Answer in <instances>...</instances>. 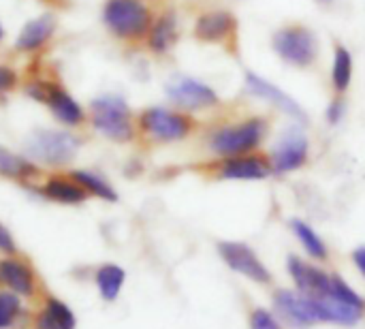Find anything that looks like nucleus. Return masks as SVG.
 <instances>
[{
    "label": "nucleus",
    "mask_w": 365,
    "mask_h": 329,
    "mask_svg": "<svg viewBox=\"0 0 365 329\" xmlns=\"http://www.w3.org/2000/svg\"><path fill=\"white\" fill-rule=\"evenodd\" d=\"M250 329H280V323L263 308H257L250 317Z\"/></svg>",
    "instance_id": "28"
},
{
    "label": "nucleus",
    "mask_w": 365,
    "mask_h": 329,
    "mask_svg": "<svg viewBox=\"0 0 365 329\" xmlns=\"http://www.w3.org/2000/svg\"><path fill=\"white\" fill-rule=\"evenodd\" d=\"M34 191L56 203L62 206H79L88 199V193L71 178V173H49Z\"/></svg>",
    "instance_id": "16"
},
{
    "label": "nucleus",
    "mask_w": 365,
    "mask_h": 329,
    "mask_svg": "<svg viewBox=\"0 0 365 329\" xmlns=\"http://www.w3.org/2000/svg\"><path fill=\"white\" fill-rule=\"evenodd\" d=\"M289 274L295 280L297 291L304 295L319 298L331 293V276L314 265H308L297 257H289Z\"/></svg>",
    "instance_id": "17"
},
{
    "label": "nucleus",
    "mask_w": 365,
    "mask_h": 329,
    "mask_svg": "<svg viewBox=\"0 0 365 329\" xmlns=\"http://www.w3.org/2000/svg\"><path fill=\"white\" fill-rule=\"evenodd\" d=\"M344 111H346V103H344V98H334L331 103H329V107H327V122L329 124H338L342 118H344Z\"/></svg>",
    "instance_id": "30"
},
{
    "label": "nucleus",
    "mask_w": 365,
    "mask_h": 329,
    "mask_svg": "<svg viewBox=\"0 0 365 329\" xmlns=\"http://www.w3.org/2000/svg\"><path fill=\"white\" fill-rule=\"evenodd\" d=\"M90 126L115 143H128L137 137V120L122 96L105 94L90 103L88 109Z\"/></svg>",
    "instance_id": "3"
},
{
    "label": "nucleus",
    "mask_w": 365,
    "mask_h": 329,
    "mask_svg": "<svg viewBox=\"0 0 365 329\" xmlns=\"http://www.w3.org/2000/svg\"><path fill=\"white\" fill-rule=\"evenodd\" d=\"M43 310L62 329H75V325H77L73 310L66 304H62L60 300H56V298H45V308Z\"/></svg>",
    "instance_id": "26"
},
{
    "label": "nucleus",
    "mask_w": 365,
    "mask_h": 329,
    "mask_svg": "<svg viewBox=\"0 0 365 329\" xmlns=\"http://www.w3.org/2000/svg\"><path fill=\"white\" fill-rule=\"evenodd\" d=\"M178 36H180L178 15L171 9H167L165 13L154 17L152 28L145 36V47L156 56H165L167 51L173 49V45L178 43Z\"/></svg>",
    "instance_id": "19"
},
{
    "label": "nucleus",
    "mask_w": 365,
    "mask_h": 329,
    "mask_svg": "<svg viewBox=\"0 0 365 329\" xmlns=\"http://www.w3.org/2000/svg\"><path fill=\"white\" fill-rule=\"evenodd\" d=\"M291 229H293V233L297 236V240L302 242V246L306 248V253L310 255V257H314V259H327V246H325V242L319 238V233L308 225V223H304V221H291Z\"/></svg>",
    "instance_id": "24"
},
{
    "label": "nucleus",
    "mask_w": 365,
    "mask_h": 329,
    "mask_svg": "<svg viewBox=\"0 0 365 329\" xmlns=\"http://www.w3.org/2000/svg\"><path fill=\"white\" fill-rule=\"evenodd\" d=\"M246 90L252 94V96H257V98H263V101H267V103H272L274 107H278L282 113H287V116H291L293 120H297V122H306L308 118H306V113H304V109L299 107V103L297 101H293L284 90H280L278 86H274L272 81H267V79H263V77H259L257 73H246Z\"/></svg>",
    "instance_id": "14"
},
{
    "label": "nucleus",
    "mask_w": 365,
    "mask_h": 329,
    "mask_svg": "<svg viewBox=\"0 0 365 329\" xmlns=\"http://www.w3.org/2000/svg\"><path fill=\"white\" fill-rule=\"evenodd\" d=\"M0 255L9 257V255H17V244L11 236V231L0 223Z\"/></svg>",
    "instance_id": "29"
},
{
    "label": "nucleus",
    "mask_w": 365,
    "mask_h": 329,
    "mask_svg": "<svg viewBox=\"0 0 365 329\" xmlns=\"http://www.w3.org/2000/svg\"><path fill=\"white\" fill-rule=\"evenodd\" d=\"M0 176L15 182H34L41 176V169L34 161L0 146Z\"/></svg>",
    "instance_id": "20"
},
{
    "label": "nucleus",
    "mask_w": 365,
    "mask_h": 329,
    "mask_svg": "<svg viewBox=\"0 0 365 329\" xmlns=\"http://www.w3.org/2000/svg\"><path fill=\"white\" fill-rule=\"evenodd\" d=\"M274 304H276V310L280 313V317L287 323H291L293 328H310V325L319 323L314 308H312V302L304 293L280 289V291H276Z\"/></svg>",
    "instance_id": "15"
},
{
    "label": "nucleus",
    "mask_w": 365,
    "mask_h": 329,
    "mask_svg": "<svg viewBox=\"0 0 365 329\" xmlns=\"http://www.w3.org/2000/svg\"><path fill=\"white\" fill-rule=\"evenodd\" d=\"M218 253H220L222 261L233 272H237L255 283H261V285H267L272 280L269 270L263 265V261L257 257V253L250 246H246L242 242H220Z\"/></svg>",
    "instance_id": "10"
},
{
    "label": "nucleus",
    "mask_w": 365,
    "mask_h": 329,
    "mask_svg": "<svg viewBox=\"0 0 365 329\" xmlns=\"http://www.w3.org/2000/svg\"><path fill=\"white\" fill-rule=\"evenodd\" d=\"M53 34H56V17L51 13H43L24 24L15 41V49L21 54H36L53 39Z\"/></svg>",
    "instance_id": "18"
},
{
    "label": "nucleus",
    "mask_w": 365,
    "mask_h": 329,
    "mask_svg": "<svg viewBox=\"0 0 365 329\" xmlns=\"http://www.w3.org/2000/svg\"><path fill=\"white\" fill-rule=\"evenodd\" d=\"M269 133V120L261 116H250L225 126H218L207 137V148L222 158L242 156L255 152Z\"/></svg>",
    "instance_id": "1"
},
{
    "label": "nucleus",
    "mask_w": 365,
    "mask_h": 329,
    "mask_svg": "<svg viewBox=\"0 0 365 329\" xmlns=\"http://www.w3.org/2000/svg\"><path fill=\"white\" fill-rule=\"evenodd\" d=\"M274 51L291 66L308 69L319 58V36L302 24L284 26L272 36Z\"/></svg>",
    "instance_id": "7"
},
{
    "label": "nucleus",
    "mask_w": 365,
    "mask_h": 329,
    "mask_svg": "<svg viewBox=\"0 0 365 329\" xmlns=\"http://www.w3.org/2000/svg\"><path fill=\"white\" fill-rule=\"evenodd\" d=\"M272 173H274V169H272L269 156L255 154V152L225 158L218 165L220 180H265Z\"/></svg>",
    "instance_id": "12"
},
{
    "label": "nucleus",
    "mask_w": 365,
    "mask_h": 329,
    "mask_svg": "<svg viewBox=\"0 0 365 329\" xmlns=\"http://www.w3.org/2000/svg\"><path fill=\"white\" fill-rule=\"evenodd\" d=\"M167 96L182 111H203L220 103V96L207 83L192 77H175L167 83Z\"/></svg>",
    "instance_id": "9"
},
{
    "label": "nucleus",
    "mask_w": 365,
    "mask_h": 329,
    "mask_svg": "<svg viewBox=\"0 0 365 329\" xmlns=\"http://www.w3.org/2000/svg\"><path fill=\"white\" fill-rule=\"evenodd\" d=\"M94 278H96V287H98L103 300L113 302L120 295L122 287H124L126 274H124L122 268H118L113 263H107V265H103V268L96 270V276Z\"/></svg>",
    "instance_id": "22"
},
{
    "label": "nucleus",
    "mask_w": 365,
    "mask_h": 329,
    "mask_svg": "<svg viewBox=\"0 0 365 329\" xmlns=\"http://www.w3.org/2000/svg\"><path fill=\"white\" fill-rule=\"evenodd\" d=\"M197 122L190 113L167 109V107H148L137 116V131L154 143H175L192 135Z\"/></svg>",
    "instance_id": "5"
},
{
    "label": "nucleus",
    "mask_w": 365,
    "mask_h": 329,
    "mask_svg": "<svg viewBox=\"0 0 365 329\" xmlns=\"http://www.w3.org/2000/svg\"><path fill=\"white\" fill-rule=\"evenodd\" d=\"M353 261H355L357 270H359V272L365 276V246L357 248V250L353 253Z\"/></svg>",
    "instance_id": "32"
},
{
    "label": "nucleus",
    "mask_w": 365,
    "mask_h": 329,
    "mask_svg": "<svg viewBox=\"0 0 365 329\" xmlns=\"http://www.w3.org/2000/svg\"><path fill=\"white\" fill-rule=\"evenodd\" d=\"M308 152H310V143L306 133L299 126L287 128L269 154L274 173H291L302 169L308 161Z\"/></svg>",
    "instance_id": "8"
},
{
    "label": "nucleus",
    "mask_w": 365,
    "mask_h": 329,
    "mask_svg": "<svg viewBox=\"0 0 365 329\" xmlns=\"http://www.w3.org/2000/svg\"><path fill=\"white\" fill-rule=\"evenodd\" d=\"M237 30V19L227 9L205 11L195 21V36L201 43H227Z\"/></svg>",
    "instance_id": "13"
},
{
    "label": "nucleus",
    "mask_w": 365,
    "mask_h": 329,
    "mask_svg": "<svg viewBox=\"0 0 365 329\" xmlns=\"http://www.w3.org/2000/svg\"><path fill=\"white\" fill-rule=\"evenodd\" d=\"M353 81V54L338 45L334 51V66H331V83L338 94H344Z\"/></svg>",
    "instance_id": "23"
},
{
    "label": "nucleus",
    "mask_w": 365,
    "mask_h": 329,
    "mask_svg": "<svg viewBox=\"0 0 365 329\" xmlns=\"http://www.w3.org/2000/svg\"><path fill=\"white\" fill-rule=\"evenodd\" d=\"M81 148L79 135L73 131H47L38 128L26 139V154L36 165L64 167L68 165Z\"/></svg>",
    "instance_id": "6"
},
{
    "label": "nucleus",
    "mask_w": 365,
    "mask_h": 329,
    "mask_svg": "<svg viewBox=\"0 0 365 329\" xmlns=\"http://www.w3.org/2000/svg\"><path fill=\"white\" fill-rule=\"evenodd\" d=\"M154 15L145 0H105L103 24L107 32L124 43L145 41Z\"/></svg>",
    "instance_id": "2"
},
{
    "label": "nucleus",
    "mask_w": 365,
    "mask_h": 329,
    "mask_svg": "<svg viewBox=\"0 0 365 329\" xmlns=\"http://www.w3.org/2000/svg\"><path fill=\"white\" fill-rule=\"evenodd\" d=\"M4 39V28H2V24H0V41Z\"/></svg>",
    "instance_id": "33"
},
{
    "label": "nucleus",
    "mask_w": 365,
    "mask_h": 329,
    "mask_svg": "<svg viewBox=\"0 0 365 329\" xmlns=\"http://www.w3.org/2000/svg\"><path fill=\"white\" fill-rule=\"evenodd\" d=\"M319 2H323V4H327V2H331V0H319Z\"/></svg>",
    "instance_id": "34"
},
{
    "label": "nucleus",
    "mask_w": 365,
    "mask_h": 329,
    "mask_svg": "<svg viewBox=\"0 0 365 329\" xmlns=\"http://www.w3.org/2000/svg\"><path fill=\"white\" fill-rule=\"evenodd\" d=\"M19 83V75L9 64H0V96L11 94Z\"/></svg>",
    "instance_id": "27"
},
{
    "label": "nucleus",
    "mask_w": 365,
    "mask_h": 329,
    "mask_svg": "<svg viewBox=\"0 0 365 329\" xmlns=\"http://www.w3.org/2000/svg\"><path fill=\"white\" fill-rule=\"evenodd\" d=\"M36 274L32 265L17 257L9 255L0 259V285L9 291L17 293L19 298H34L36 295Z\"/></svg>",
    "instance_id": "11"
},
{
    "label": "nucleus",
    "mask_w": 365,
    "mask_h": 329,
    "mask_svg": "<svg viewBox=\"0 0 365 329\" xmlns=\"http://www.w3.org/2000/svg\"><path fill=\"white\" fill-rule=\"evenodd\" d=\"M21 313L19 295L13 291H0V329L11 328Z\"/></svg>",
    "instance_id": "25"
},
{
    "label": "nucleus",
    "mask_w": 365,
    "mask_h": 329,
    "mask_svg": "<svg viewBox=\"0 0 365 329\" xmlns=\"http://www.w3.org/2000/svg\"><path fill=\"white\" fill-rule=\"evenodd\" d=\"M71 178L88 193V197L92 195L96 199L118 201V193L113 191V186L101 173H94V171H88V169H75V171H71Z\"/></svg>",
    "instance_id": "21"
},
{
    "label": "nucleus",
    "mask_w": 365,
    "mask_h": 329,
    "mask_svg": "<svg viewBox=\"0 0 365 329\" xmlns=\"http://www.w3.org/2000/svg\"><path fill=\"white\" fill-rule=\"evenodd\" d=\"M24 92L43 103L51 116L68 126V128H77L81 124H86L88 120V111L77 103V98L56 79H43V77H30L26 83H24Z\"/></svg>",
    "instance_id": "4"
},
{
    "label": "nucleus",
    "mask_w": 365,
    "mask_h": 329,
    "mask_svg": "<svg viewBox=\"0 0 365 329\" xmlns=\"http://www.w3.org/2000/svg\"><path fill=\"white\" fill-rule=\"evenodd\" d=\"M36 329H62L45 310H41L38 315H36Z\"/></svg>",
    "instance_id": "31"
}]
</instances>
